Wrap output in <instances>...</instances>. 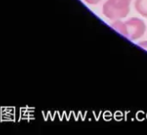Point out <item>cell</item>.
<instances>
[{
  "label": "cell",
  "instance_id": "obj_3",
  "mask_svg": "<svg viewBox=\"0 0 147 135\" xmlns=\"http://www.w3.org/2000/svg\"><path fill=\"white\" fill-rule=\"evenodd\" d=\"M135 9L141 16L147 17V0H136Z\"/></svg>",
  "mask_w": 147,
  "mask_h": 135
},
{
  "label": "cell",
  "instance_id": "obj_5",
  "mask_svg": "<svg viewBox=\"0 0 147 135\" xmlns=\"http://www.w3.org/2000/svg\"><path fill=\"white\" fill-rule=\"evenodd\" d=\"M138 46L141 48H143V49H144V50L147 51V41H141V42H139L138 43Z\"/></svg>",
  "mask_w": 147,
  "mask_h": 135
},
{
  "label": "cell",
  "instance_id": "obj_1",
  "mask_svg": "<svg viewBox=\"0 0 147 135\" xmlns=\"http://www.w3.org/2000/svg\"><path fill=\"white\" fill-rule=\"evenodd\" d=\"M112 27L120 35L130 40H138L145 33L144 23L137 17H132L126 22L116 21L112 24Z\"/></svg>",
  "mask_w": 147,
  "mask_h": 135
},
{
  "label": "cell",
  "instance_id": "obj_4",
  "mask_svg": "<svg viewBox=\"0 0 147 135\" xmlns=\"http://www.w3.org/2000/svg\"><path fill=\"white\" fill-rule=\"evenodd\" d=\"M84 1L89 5H97L98 3H100L101 0H84Z\"/></svg>",
  "mask_w": 147,
  "mask_h": 135
},
{
  "label": "cell",
  "instance_id": "obj_2",
  "mask_svg": "<svg viewBox=\"0 0 147 135\" xmlns=\"http://www.w3.org/2000/svg\"><path fill=\"white\" fill-rule=\"evenodd\" d=\"M130 0H107L102 8L103 14L109 19L125 17L130 11Z\"/></svg>",
  "mask_w": 147,
  "mask_h": 135
},
{
  "label": "cell",
  "instance_id": "obj_6",
  "mask_svg": "<svg viewBox=\"0 0 147 135\" xmlns=\"http://www.w3.org/2000/svg\"><path fill=\"white\" fill-rule=\"evenodd\" d=\"M130 1H131V0H130Z\"/></svg>",
  "mask_w": 147,
  "mask_h": 135
}]
</instances>
